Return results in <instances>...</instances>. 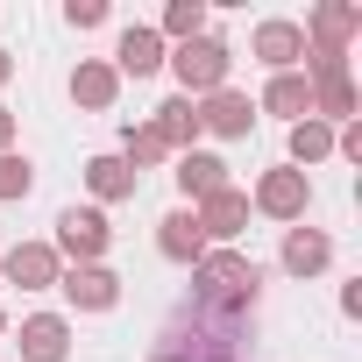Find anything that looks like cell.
Returning a JSON list of instances; mask_svg holds the SVG:
<instances>
[{"mask_svg": "<svg viewBox=\"0 0 362 362\" xmlns=\"http://www.w3.org/2000/svg\"><path fill=\"white\" fill-rule=\"evenodd\" d=\"M163 64H170V78H177V93H185V100H206V93H221V86H228L235 50L206 29V36H192V43H177Z\"/></svg>", "mask_w": 362, "mask_h": 362, "instance_id": "1", "label": "cell"}, {"mask_svg": "<svg viewBox=\"0 0 362 362\" xmlns=\"http://www.w3.org/2000/svg\"><path fill=\"white\" fill-rule=\"evenodd\" d=\"M50 249H57V263H64V270H86V263H107L114 228H107V214H100V206H64V214H57Z\"/></svg>", "mask_w": 362, "mask_h": 362, "instance_id": "2", "label": "cell"}, {"mask_svg": "<svg viewBox=\"0 0 362 362\" xmlns=\"http://www.w3.org/2000/svg\"><path fill=\"white\" fill-rule=\"evenodd\" d=\"M192 298H263V270L242 249H206L192 270Z\"/></svg>", "mask_w": 362, "mask_h": 362, "instance_id": "3", "label": "cell"}, {"mask_svg": "<svg viewBox=\"0 0 362 362\" xmlns=\"http://www.w3.org/2000/svg\"><path fill=\"white\" fill-rule=\"evenodd\" d=\"M305 206H313V177H305V170H291V163H270V170L256 177V192H249V214L284 221V228H298V221H305Z\"/></svg>", "mask_w": 362, "mask_h": 362, "instance_id": "4", "label": "cell"}, {"mask_svg": "<svg viewBox=\"0 0 362 362\" xmlns=\"http://www.w3.org/2000/svg\"><path fill=\"white\" fill-rule=\"evenodd\" d=\"M249 57L277 78V71H298L305 64V29L291 22V15H263L256 29H249Z\"/></svg>", "mask_w": 362, "mask_h": 362, "instance_id": "5", "label": "cell"}, {"mask_svg": "<svg viewBox=\"0 0 362 362\" xmlns=\"http://www.w3.org/2000/svg\"><path fill=\"white\" fill-rule=\"evenodd\" d=\"M163 57H170V43H163L149 22H128L107 64H114V78H156V71H163Z\"/></svg>", "mask_w": 362, "mask_h": 362, "instance_id": "6", "label": "cell"}, {"mask_svg": "<svg viewBox=\"0 0 362 362\" xmlns=\"http://www.w3.org/2000/svg\"><path fill=\"white\" fill-rule=\"evenodd\" d=\"M192 221H199L206 249H235V235L249 228V192H242V185H228V192L199 199V206H192Z\"/></svg>", "mask_w": 362, "mask_h": 362, "instance_id": "7", "label": "cell"}, {"mask_svg": "<svg viewBox=\"0 0 362 362\" xmlns=\"http://www.w3.org/2000/svg\"><path fill=\"white\" fill-rule=\"evenodd\" d=\"M57 291H64V305H71V313H114V305H121V270L86 263V270H64V277H57Z\"/></svg>", "mask_w": 362, "mask_h": 362, "instance_id": "8", "label": "cell"}, {"mask_svg": "<svg viewBox=\"0 0 362 362\" xmlns=\"http://www.w3.org/2000/svg\"><path fill=\"white\" fill-rule=\"evenodd\" d=\"M0 277L22 284V291H57L64 263H57V249H50V242H15L8 256H0Z\"/></svg>", "mask_w": 362, "mask_h": 362, "instance_id": "9", "label": "cell"}, {"mask_svg": "<svg viewBox=\"0 0 362 362\" xmlns=\"http://www.w3.org/2000/svg\"><path fill=\"white\" fill-rule=\"evenodd\" d=\"M249 128H256V100H249V93L221 86V93H206V100H199V135H221V142H242Z\"/></svg>", "mask_w": 362, "mask_h": 362, "instance_id": "10", "label": "cell"}, {"mask_svg": "<svg viewBox=\"0 0 362 362\" xmlns=\"http://www.w3.org/2000/svg\"><path fill=\"white\" fill-rule=\"evenodd\" d=\"M327 263H334V235H327V228H305V221L284 228V249H277V270H284V277L305 284V277H320Z\"/></svg>", "mask_w": 362, "mask_h": 362, "instance_id": "11", "label": "cell"}, {"mask_svg": "<svg viewBox=\"0 0 362 362\" xmlns=\"http://www.w3.org/2000/svg\"><path fill=\"white\" fill-rule=\"evenodd\" d=\"M298 29H305V43H320V50H348V43L362 36V8H355V0H320Z\"/></svg>", "mask_w": 362, "mask_h": 362, "instance_id": "12", "label": "cell"}, {"mask_svg": "<svg viewBox=\"0 0 362 362\" xmlns=\"http://www.w3.org/2000/svg\"><path fill=\"white\" fill-rule=\"evenodd\" d=\"M15 348H22V362H64L71 355V320L64 313H29Z\"/></svg>", "mask_w": 362, "mask_h": 362, "instance_id": "13", "label": "cell"}, {"mask_svg": "<svg viewBox=\"0 0 362 362\" xmlns=\"http://www.w3.org/2000/svg\"><path fill=\"white\" fill-rule=\"evenodd\" d=\"M156 256H163V263H177V270H199L206 235H199L192 206H177V214H163V221H156Z\"/></svg>", "mask_w": 362, "mask_h": 362, "instance_id": "14", "label": "cell"}, {"mask_svg": "<svg viewBox=\"0 0 362 362\" xmlns=\"http://www.w3.org/2000/svg\"><path fill=\"white\" fill-rule=\"evenodd\" d=\"M170 177H177V192H185V206H199V199H214V192H228V185H235L228 163H221L214 149H185Z\"/></svg>", "mask_w": 362, "mask_h": 362, "instance_id": "15", "label": "cell"}, {"mask_svg": "<svg viewBox=\"0 0 362 362\" xmlns=\"http://www.w3.org/2000/svg\"><path fill=\"white\" fill-rule=\"evenodd\" d=\"M121 100V78H114V64L107 57H78L71 64V107H86V114H107Z\"/></svg>", "mask_w": 362, "mask_h": 362, "instance_id": "16", "label": "cell"}, {"mask_svg": "<svg viewBox=\"0 0 362 362\" xmlns=\"http://www.w3.org/2000/svg\"><path fill=\"white\" fill-rule=\"evenodd\" d=\"M156 135H163V149L170 156H185V149H199V100H185V93H170L163 107H156V121H149Z\"/></svg>", "mask_w": 362, "mask_h": 362, "instance_id": "17", "label": "cell"}, {"mask_svg": "<svg viewBox=\"0 0 362 362\" xmlns=\"http://www.w3.org/2000/svg\"><path fill=\"white\" fill-rule=\"evenodd\" d=\"M135 185L142 177L107 149V156H86V192H93V206H121V199H135Z\"/></svg>", "mask_w": 362, "mask_h": 362, "instance_id": "18", "label": "cell"}, {"mask_svg": "<svg viewBox=\"0 0 362 362\" xmlns=\"http://www.w3.org/2000/svg\"><path fill=\"white\" fill-rule=\"evenodd\" d=\"M355 107H362V93H355V78H348V71H334V78H313V121L341 128V121H355Z\"/></svg>", "mask_w": 362, "mask_h": 362, "instance_id": "19", "label": "cell"}, {"mask_svg": "<svg viewBox=\"0 0 362 362\" xmlns=\"http://www.w3.org/2000/svg\"><path fill=\"white\" fill-rule=\"evenodd\" d=\"M256 114H284V121H305V114H313V86H305L298 71H277V78L263 86Z\"/></svg>", "mask_w": 362, "mask_h": 362, "instance_id": "20", "label": "cell"}, {"mask_svg": "<svg viewBox=\"0 0 362 362\" xmlns=\"http://www.w3.org/2000/svg\"><path fill=\"white\" fill-rule=\"evenodd\" d=\"M284 149H291V156H284L291 170H313V163H327V156H334V128L305 114V121H291V142H284Z\"/></svg>", "mask_w": 362, "mask_h": 362, "instance_id": "21", "label": "cell"}, {"mask_svg": "<svg viewBox=\"0 0 362 362\" xmlns=\"http://www.w3.org/2000/svg\"><path fill=\"white\" fill-rule=\"evenodd\" d=\"M170 50L177 43H192V36H206V0H170V8H163V22H149Z\"/></svg>", "mask_w": 362, "mask_h": 362, "instance_id": "22", "label": "cell"}, {"mask_svg": "<svg viewBox=\"0 0 362 362\" xmlns=\"http://www.w3.org/2000/svg\"><path fill=\"white\" fill-rule=\"evenodd\" d=\"M114 156H121V163H128V170L142 177V170H149V163H163L170 149H163V135H156L149 121H128V128H121V149H114Z\"/></svg>", "mask_w": 362, "mask_h": 362, "instance_id": "23", "label": "cell"}, {"mask_svg": "<svg viewBox=\"0 0 362 362\" xmlns=\"http://www.w3.org/2000/svg\"><path fill=\"white\" fill-rule=\"evenodd\" d=\"M36 192V163L22 149H0V199H29Z\"/></svg>", "mask_w": 362, "mask_h": 362, "instance_id": "24", "label": "cell"}, {"mask_svg": "<svg viewBox=\"0 0 362 362\" xmlns=\"http://www.w3.org/2000/svg\"><path fill=\"white\" fill-rule=\"evenodd\" d=\"M64 22L71 29H100L107 22V0H64Z\"/></svg>", "mask_w": 362, "mask_h": 362, "instance_id": "25", "label": "cell"}, {"mask_svg": "<svg viewBox=\"0 0 362 362\" xmlns=\"http://www.w3.org/2000/svg\"><path fill=\"white\" fill-rule=\"evenodd\" d=\"M15 135H22V114H15L8 100H0V149H15Z\"/></svg>", "mask_w": 362, "mask_h": 362, "instance_id": "26", "label": "cell"}, {"mask_svg": "<svg viewBox=\"0 0 362 362\" xmlns=\"http://www.w3.org/2000/svg\"><path fill=\"white\" fill-rule=\"evenodd\" d=\"M341 313H348V320L362 313V277H348V284H341Z\"/></svg>", "mask_w": 362, "mask_h": 362, "instance_id": "27", "label": "cell"}, {"mask_svg": "<svg viewBox=\"0 0 362 362\" xmlns=\"http://www.w3.org/2000/svg\"><path fill=\"white\" fill-rule=\"evenodd\" d=\"M8 78H15V57H8V50H0V86H8Z\"/></svg>", "mask_w": 362, "mask_h": 362, "instance_id": "28", "label": "cell"}, {"mask_svg": "<svg viewBox=\"0 0 362 362\" xmlns=\"http://www.w3.org/2000/svg\"><path fill=\"white\" fill-rule=\"evenodd\" d=\"M0 334H8V305H0Z\"/></svg>", "mask_w": 362, "mask_h": 362, "instance_id": "29", "label": "cell"}]
</instances>
